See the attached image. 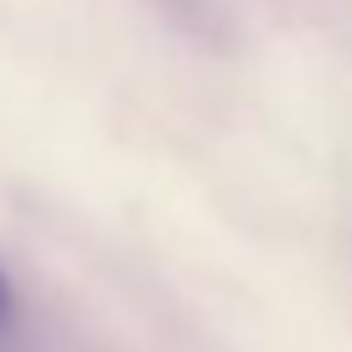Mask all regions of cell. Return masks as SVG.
Segmentation results:
<instances>
[{
	"instance_id": "obj_1",
	"label": "cell",
	"mask_w": 352,
	"mask_h": 352,
	"mask_svg": "<svg viewBox=\"0 0 352 352\" xmlns=\"http://www.w3.org/2000/svg\"><path fill=\"white\" fill-rule=\"evenodd\" d=\"M11 316V285H6V275H0V321Z\"/></svg>"
}]
</instances>
